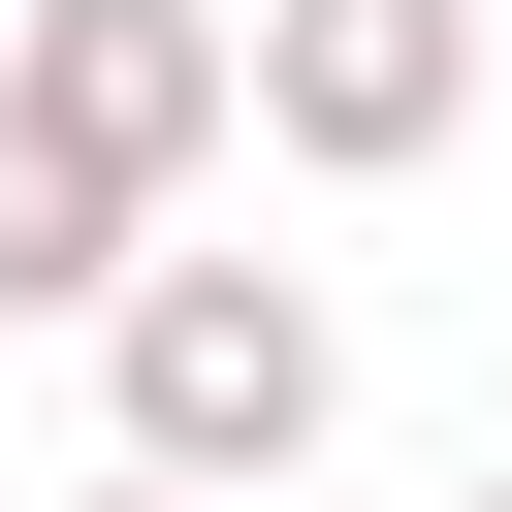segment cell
<instances>
[{
	"label": "cell",
	"instance_id": "5",
	"mask_svg": "<svg viewBox=\"0 0 512 512\" xmlns=\"http://www.w3.org/2000/svg\"><path fill=\"white\" fill-rule=\"evenodd\" d=\"M64 512H192V480H64Z\"/></svg>",
	"mask_w": 512,
	"mask_h": 512
},
{
	"label": "cell",
	"instance_id": "1",
	"mask_svg": "<svg viewBox=\"0 0 512 512\" xmlns=\"http://www.w3.org/2000/svg\"><path fill=\"white\" fill-rule=\"evenodd\" d=\"M96 480H192V512H288V448L352 416V320H320V256H128L96 288Z\"/></svg>",
	"mask_w": 512,
	"mask_h": 512
},
{
	"label": "cell",
	"instance_id": "2",
	"mask_svg": "<svg viewBox=\"0 0 512 512\" xmlns=\"http://www.w3.org/2000/svg\"><path fill=\"white\" fill-rule=\"evenodd\" d=\"M224 128L288 192H416L480 128V0H224Z\"/></svg>",
	"mask_w": 512,
	"mask_h": 512
},
{
	"label": "cell",
	"instance_id": "4",
	"mask_svg": "<svg viewBox=\"0 0 512 512\" xmlns=\"http://www.w3.org/2000/svg\"><path fill=\"white\" fill-rule=\"evenodd\" d=\"M128 256H160V224H128L96 160H32V128H0V320H96Z\"/></svg>",
	"mask_w": 512,
	"mask_h": 512
},
{
	"label": "cell",
	"instance_id": "3",
	"mask_svg": "<svg viewBox=\"0 0 512 512\" xmlns=\"http://www.w3.org/2000/svg\"><path fill=\"white\" fill-rule=\"evenodd\" d=\"M0 128L160 224V192L224 160V0H0Z\"/></svg>",
	"mask_w": 512,
	"mask_h": 512
},
{
	"label": "cell",
	"instance_id": "6",
	"mask_svg": "<svg viewBox=\"0 0 512 512\" xmlns=\"http://www.w3.org/2000/svg\"><path fill=\"white\" fill-rule=\"evenodd\" d=\"M480 512H512V448H480Z\"/></svg>",
	"mask_w": 512,
	"mask_h": 512
}]
</instances>
